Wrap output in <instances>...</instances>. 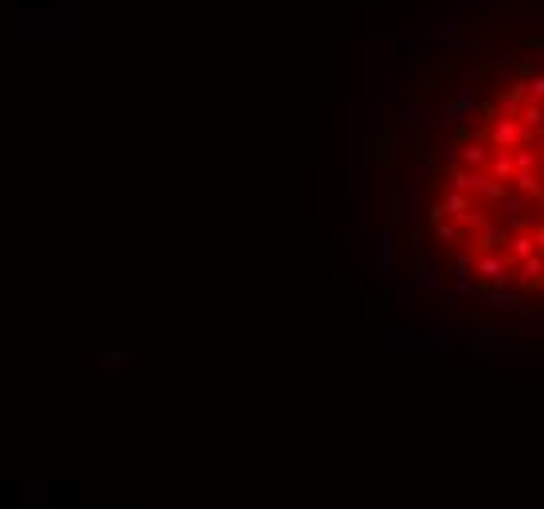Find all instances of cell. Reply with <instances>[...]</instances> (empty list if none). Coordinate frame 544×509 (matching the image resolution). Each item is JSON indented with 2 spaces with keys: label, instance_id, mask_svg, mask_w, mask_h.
<instances>
[{
  "label": "cell",
  "instance_id": "cell-1",
  "mask_svg": "<svg viewBox=\"0 0 544 509\" xmlns=\"http://www.w3.org/2000/svg\"><path fill=\"white\" fill-rule=\"evenodd\" d=\"M423 247L490 298L544 302V55L501 59L458 106Z\"/></svg>",
  "mask_w": 544,
  "mask_h": 509
}]
</instances>
